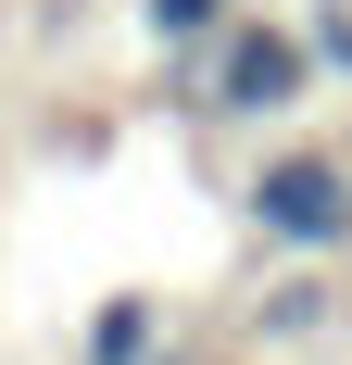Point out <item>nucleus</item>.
Returning <instances> with one entry per match:
<instances>
[{
	"label": "nucleus",
	"instance_id": "nucleus-6",
	"mask_svg": "<svg viewBox=\"0 0 352 365\" xmlns=\"http://www.w3.org/2000/svg\"><path fill=\"white\" fill-rule=\"evenodd\" d=\"M302 51H315V76L352 88V0H315V13H302Z\"/></svg>",
	"mask_w": 352,
	"mask_h": 365
},
{
	"label": "nucleus",
	"instance_id": "nucleus-4",
	"mask_svg": "<svg viewBox=\"0 0 352 365\" xmlns=\"http://www.w3.org/2000/svg\"><path fill=\"white\" fill-rule=\"evenodd\" d=\"M327 315H340V290H327V264H302V277H277L252 302V340H315Z\"/></svg>",
	"mask_w": 352,
	"mask_h": 365
},
{
	"label": "nucleus",
	"instance_id": "nucleus-1",
	"mask_svg": "<svg viewBox=\"0 0 352 365\" xmlns=\"http://www.w3.org/2000/svg\"><path fill=\"white\" fill-rule=\"evenodd\" d=\"M239 227L264 252H289V264H340L352 252V151H327V139L264 151L239 177Z\"/></svg>",
	"mask_w": 352,
	"mask_h": 365
},
{
	"label": "nucleus",
	"instance_id": "nucleus-2",
	"mask_svg": "<svg viewBox=\"0 0 352 365\" xmlns=\"http://www.w3.org/2000/svg\"><path fill=\"white\" fill-rule=\"evenodd\" d=\"M315 101V51H302V26H264V13H227V26L202 38V101L214 126H289V113Z\"/></svg>",
	"mask_w": 352,
	"mask_h": 365
},
{
	"label": "nucleus",
	"instance_id": "nucleus-5",
	"mask_svg": "<svg viewBox=\"0 0 352 365\" xmlns=\"http://www.w3.org/2000/svg\"><path fill=\"white\" fill-rule=\"evenodd\" d=\"M227 13H239V0H139V26L164 38V51H202V38L227 26Z\"/></svg>",
	"mask_w": 352,
	"mask_h": 365
},
{
	"label": "nucleus",
	"instance_id": "nucleus-3",
	"mask_svg": "<svg viewBox=\"0 0 352 365\" xmlns=\"http://www.w3.org/2000/svg\"><path fill=\"white\" fill-rule=\"evenodd\" d=\"M88 365H164V302L113 290L101 315H88Z\"/></svg>",
	"mask_w": 352,
	"mask_h": 365
}]
</instances>
